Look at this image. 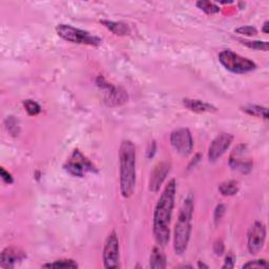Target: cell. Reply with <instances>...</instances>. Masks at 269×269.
Listing matches in <instances>:
<instances>
[{
	"instance_id": "6da1fadb",
	"label": "cell",
	"mask_w": 269,
	"mask_h": 269,
	"mask_svg": "<svg viewBox=\"0 0 269 269\" xmlns=\"http://www.w3.org/2000/svg\"><path fill=\"white\" fill-rule=\"evenodd\" d=\"M177 193V182L171 179L168 185L165 186L163 192L157 202L154 211L153 231L157 243L165 246L170 238V221L172 210L175 207Z\"/></svg>"
},
{
	"instance_id": "7a4b0ae2",
	"label": "cell",
	"mask_w": 269,
	"mask_h": 269,
	"mask_svg": "<svg viewBox=\"0 0 269 269\" xmlns=\"http://www.w3.org/2000/svg\"><path fill=\"white\" fill-rule=\"evenodd\" d=\"M136 146L130 140L121 142L119 147L120 193L125 199L132 197L136 187Z\"/></svg>"
},
{
	"instance_id": "3957f363",
	"label": "cell",
	"mask_w": 269,
	"mask_h": 269,
	"mask_svg": "<svg viewBox=\"0 0 269 269\" xmlns=\"http://www.w3.org/2000/svg\"><path fill=\"white\" fill-rule=\"evenodd\" d=\"M194 198L188 196L183 201V204L180 208L179 217L175 227V234H173V249L176 254L181 256L183 255L188 247L189 239L192 235V222L194 216Z\"/></svg>"
},
{
	"instance_id": "277c9868",
	"label": "cell",
	"mask_w": 269,
	"mask_h": 269,
	"mask_svg": "<svg viewBox=\"0 0 269 269\" xmlns=\"http://www.w3.org/2000/svg\"><path fill=\"white\" fill-rule=\"evenodd\" d=\"M56 32L63 40L70 43L99 46L102 43V39L96 35L91 34L90 32L74 28L69 25H58Z\"/></svg>"
},
{
	"instance_id": "5b68a950",
	"label": "cell",
	"mask_w": 269,
	"mask_h": 269,
	"mask_svg": "<svg viewBox=\"0 0 269 269\" xmlns=\"http://www.w3.org/2000/svg\"><path fill=\"white\" fill-rule=\"evenodd\" d=\"M219 61L227 70L234 74H247L257 68V65L254 61L242 57L231 50L221 52L219 55Z\"/></svg>"
},
{
	"instance_id": "8992f818",
	"label": "cell",
	"mask_w": 269,
	"mask_h": 269,
	"mask_svg": "<svg viewBox=\"0 0 269 269\" xmlns=\"http://www.w3.org/2000/svg\"><path fill=\"white\" fill-rule=\"evenodd\" d=\"M96 85L98 86L99 91L102 94V97H103V100L107 105L117 106L128 101V94L123 89L107 82L102 76L97 78Z\"/></svg>"
},
{
	"instance_id": "52a82bcc",
	"label": "cell",
	"mask_w": 269,
	"mask_h": 269,
	"mask_svg": "<svg viewBox=\"0 0 269 269\" xmlns=\"http://www.w3.org/2000/svg\"><path fill=\"white\" fill-rule=\"evenodd\" d=\"M63 168L69 175L78 178L84 177L86 172H97L95 165L78 149L74 150Z\"/></svg>"
},
{
	"instance_id": "ba28073f",
	"label": "cell",
	"mask_w": 269,
	"mask_h": 269,
	"mask_svg": "<svg viewBox=\"0 0 269 269\" xmlns=\"http://www.w3.org/2000/svg\"><path fill=\"white\" fill-rule=\"evenodd\" d=\"M102 258H103V264L105 268L116 269L120 267L119 239H118L116 232H112L107 235Z\"/></svg>"
},
{
	"instance_id": "9c48e42d",
	"label": "cell",
	"mask_w": 269,
	"mask_h": 269,
	"mask_svg": "<svg viewBox=\"0 0 269 269\" xmlns=\"http://www.w3.org/2000/svg\"><path fill=\"white\" fill-rule=\"evenodd\" d=\"M170 144L176 152L182 156L192 153L194 140L188 129H178L170 134Z\"/></svg>"
},
{
	"instance_id": "30bf717a",
	"label": "cell",
	"mask_w": 269,
	"mask_h": 269,
	"mask_svg": "<svg viewBox=\"0 0 269 269\" xmlns=\"http://www.w3.org/2000/svg\"><path fill=\"white\" fill-rule=\"evenodd\" d=\"M266 240V227L262 222H255L247 234V248L251 255L263 249Z\"/></svg>"
},
{
	"instance_id": "8fae6325",
	"label": "cell",
	"mask_w": 269,
	"mask_h": 269,
	"mask_svg": "<svg viewBox=\"0 0 269 269\" xmlns=\"http://www.w3.org/2000/svg\"><path fill=\"white\" fill-rule=\"evenodd\" d=\"M234 141L232 134L222 133L212 140L208 148V159L210 162H216L224 155Z\"/></svg>"
},
{
	"instance_id": "7c38bea8",
	"label": "cell",
	"mask_w": 269,
	"mask_h": 269,
	"mask_svg": "<svg viewBox=\"0 0 269 269\" xmlns=\"http://www.w3.org/2000/svg\"><path fill=\"white\" fill-rule=\"evenodd\" d=\"M246 146L241 144L239 146H236L234 152L231 156V159H229V165L234 170H238L242 173H247L252 169V161L250 159H247V158H244V153L246 152Z\"/></svg>"
},
{
	"instance_id": "4fadbf2b",
	"label": "cell",
	"mask_w": 269,
	"mask_h": 269,
	"mask_svg": "<svg viewBox=\"0 0 269 269\" xmlns=\"http://www.w3.org/2000/svg\"><path fill=\"white\" fill-rule=\"evenodd\" d=\"M170 170V164L166 161H162L160 163H158L152 173H150V178H149V183H148V189L152 193H158L163 184L164 180L168 177Z\"/></svg>"
},
{
	"instance_id": "5bb4252c",
	"label": "cell",
	"mask_w": 269,
	"mask_h": 269,
	"mask_svg": "<svg viewBox=\"0 0 269 269\" xmlns=\"http://www.w3.org/2000/svg\"><path fill=\"white\" fill-rule=\"evenodd\" d=\"M25 251L16 247H6L0 256V266L4 269H13L18 262L26 259Z\"/></svg>"
},
{
	"instance_id": "9a60e30c",
	"label": "cell",
	"mask_w": 269,
	"mask_h": 269,
	"mask_svg": "<svg viewBox=\"0 0 269 269\" xmlns=\"http://www.w3.org/2000/svg\"><path fill=\"white\" fill-rule=\"evenodd\" d=\"M183 105L192 110L194 113L202 114V113H215L217 112V107L213 106L212 104L207 103V102H204L198 99H183Z\"/></svg>"
},
{
	"instance_id": "2e32d148",
	"label": "cell",
	"mask_w": 269,
	"mask_h": 269,
	"mask_svg": "<svg viewBox=\"0 0 269 269\" xmlns=\"http://www.w3.org/2000/svg\"><path fill=\"white\" fill-rule=\"evenodd\" d=\"M100 23L117 36H128L131 34V28L124 22L100 20Z\"/></svg>"
},
{
	"instance_id": "e0dca14e",
	"label": "cell",
	"mask_w": 269,
	"mask_h": 269,
	"mask_svg": "<svg viewBox=\"0 0 269 269\" xmlns=\"http://www.w3.org/2000/svg\"><path fill=\"white\" fill-rule=\"evenodd\" d=\"M149 266L153 269H163L166 267V257L160 247H154L149 258Z\"/></svg>"
},
{
	"instance_id": "ac0fdd59",
	"label": "cell",
	"mask_w": 269,
	"mask_h": 269,
	"mask_svg": "<svg viewBox=\"0 0 269 269\" xmlns=\"http://www.w3.org/2000/svg\"><path fill=\"white\" fill-rule=\"evenodd\" d=\"M240 185L239 182L235 180H228L221 183L219 186V192L222 196L225 197H232L239 193Z\"/></svg>"
},
{
	"instance_id": "d6986e66",
	"label": "cell",
	"mask_w": 269,
	"mask_h": 269,
	"mask_svg": "<svg viewBox=\"0 0 269 269\" xmlns=\"http://www.w3.org/2000/svg\"><path fill=\"white\" fill-rule=\"evenodd\" d=\"M242 110L244 113H246V114H248L250 116L263 118V119H265V120L268 119V109H267V107L261 106V105H256V104H248V105L243 106Z\"/></svg>"
},
{
	"instance_id": "ffe728a7",
	"label": "cell",
	"mask_w": 269,
	"mask_h": 269,
	"mask_svg": "<svg viewBox=\"0 0 269 269\" xmlns=\"http://www.w3.org/2000/svg\"><path fill=\"white\" fill-rule=\"evenodd\" d=\"M44 268H78L79 265L76 262V261L72 259H62V260H57L55 262L52 263H45L42 265Z\"/></svg>"
},
{
	"instance_id": "44dd1931",
	"label": "cell",
	"mask_w": 269,
	"mask_h": 269,
	"mask_svg": "<svg viewBox=\"0 0 269 269\" xmlns=\"http://www.w3.org/2000/svg\"><path fill=\"white\" fill-rule=\"evenodd\" d=\"M197 6L199 7L201 11L204 13H206L207 15H213L220 12V7L215 3V2H210V1H198Z\"/></svg>"
},
{
	"instance_id": "7402d4cb",
	"label": "cell",
	"mask_w": 269,
	"mask_h": 269,
	"mask_svg": "<svg viewBox=\"0 0 269 269\" xmlns=\"http://www.w3.org/2000/svg\"><path fill=\"white\" fill-rule=\"evenodd\" d=\"M240 42L244 45H246L249 49L252 50H257V51H264L267 52L269 49V43L267 41H260V40H255V41H249V40H240Z\"/></svg>"
},
{
	"instance_id": "603a6c76",
	"label": "cell",
	"mask_w": 269,
	"mask_h": 269,
	"mask_svg": "<svg viewBox=\"0 0 269 269\" xmlns=\"http://www.w3.org/2000/svg\"><path fill=\"white\" fill-rule=\"evenodd\" d=\"M23 106H25L27 113L30 116H36L41 112L40 105H39L34 100H30V99L25 100L23 101Z\"/></svg>"
},
{
	"instance_id": "cb8c5ba5",
	"label": "cell",
	"mask_w": 269,
	"mask_h": 269,
	"mask_svg": "<svg viewBox=\"0 0 269 269\" xmlns=\"http://www.w3.org/2000/svg\"><path fill=\"white\" fill-rule=\"evenodd\" d=\"M6 123V129L9 131L13 136H18L19 134V124L18 120L16 119L15 117H7V119L5 120Z\"/></svg>"
},
{
	"instance_id": "d4e9b609",
	"label": "cell",
	"mask_w": 269,
	"mask_h": 269,
	"mask_svg": "<svg viewBox=\"0 0 269 269\" xmlns=\"http://www.w3.org/2000/svg\"><path fill=\"white\" fill-rule=\"evenodd\" d=\"M235 33H238L240 35H245V36H256L258 34V31L255 27H250V26H245V27H240L238 29H235Z\"/></svg>"
},
{
	"instance_id": "484cf974",
	"label": "cell",
	"mask_w": 269,
	"mask_h": 269,
	"mask_svg": "<svg viewBox=\"0 0 269 269\" xmlns=\"http://www.w3.org/2000/svg\"><path fill=\"white\" fill-rule=\"evenodd\" d=\"M267 267H268V263L264 259L249 261V262L243 265V268H267Z\"/></svg>"
},
{
	"instance_id": "4316f807",
	"label": "cell",
	"mask_w": 269,
	"mask_h": 269,
	"mask_svg": "<svg viewBox=\"0 0 269 269\" xmlns=\"http://www.w3.org/2000/svg\"><path fill=\"white\" fill-rule=\"evenodd\" d=\"M225 213V206L223 204H219L215 209V215H213V219H215V223L218 224L221 220H222Z\"/></svg>"
},
{
	"instance_id": "83f0119b",
	"label": "cell",
	"mask_w": 269,
	"mask_h": 269,
	"mask_svg": "<svg viewBox=\"0 0 269 269\" xmlns=\"http://www.w3.org/2000/svg\"><path fill=\"white\" fill-rule=\"evenodd\" d=\"M235 256L233 254V252H228V255L225 258L222 268L231 269V268L235 267Z\"/></svg>"
},
{
	"instance_id": "f1b7e54d",
	"label": "cell",
	"mask_w": 269,
	"mask_h": 269,
	"mask_svg": "<svg viewBox=\"0 0 269 269\" xmlns=\"http://www.w3.org/2000/svg\"><path fill=\"white\" fill-rule=\"evenodd\" d=\"M0 176H1L2 181L6 184H12L14 182V179L9 171H6L3 168H0Z\"/></svg>"
},
{
	"instance_id": "f546056e",
	"label": "cell",
	"mask_w": 269,
	"mask_h": 269,
	"mask_svg": "<svg viewBox=\"0 0 269 269\" xmlns=\"http://www.w3.org/2000/svg\"><path fill=\"white\" fill-rule=\"evenodd\" d=\"M224 249H225L224 244L221 240H218L215 243V245H213V251H215V254L217 256H222L224 254Z\"/></svg>"
},
{
	"instance_id": "4dcf8cb0",
	"label": "cell",
	"mask_w": 269,
	"mask_h": 269,
	"mask_svg": "<svg viewBox=\"0 0 269 269\" xmlns=\"http://www.w3.org/2000/svg\"><path fill=\"white\" fill-rule=\"evenodd\" d=\"M155 153H156V143L155 142H152V143L149 144V148L147 149V157L153 158Z\"/></svg>"
},
{
	"instance_id": "1f68e13d",
	"label": "cell",
	"mask_w": 269,
	"mask_h": 269,
	"mask_svg": "<svg viewBox=\"0 0 269 269\" xmlns=\"http://www.w3.org/2000/svg\"><path fill=\"white\" fill-rule=\"evenodd\" d=\"M268 25H269V22H268V21H265L264 26H263V29H262V31L264 32L265 34H268V32H269V31H268V27H269Z\"/></svg>"
},
{
	"instance_id": "d6a6232c",
	"label": "cell",
	"mask_w": 269,
	"mask_h": 269,
	"mask_svg": "<svg viewBox=\"0 0 269 269\" xmlns=\"http://www.w3.org/2000/svg\"><path fill=\"white\" fill-rule=\"evenodd\" d=\"M198 267H199V268H208V265H205L204 263H201V261H200V262L199 263H198Z\"/></svg>"
}]
</instances>
